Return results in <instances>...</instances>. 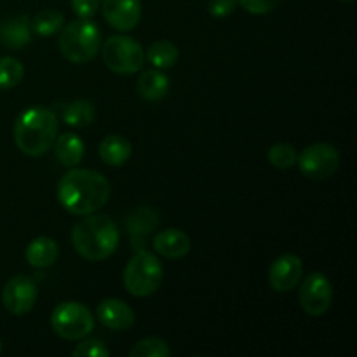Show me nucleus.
Wrapping results in <instances>:
<instances>
[{
    "instance_id": "nucleus-1",
    "label": "nucleus",
    "mask_w": 357,
    "mask_h": 357,
    "mask_svg": "<svg viewBox=\"0 0 357 357\" xmlns=\"http://www.w3.org/2000/svg\"><path fill=\"white\" fill-rule=\"evenodd\" d=\"M59 204L77 216L100 211L110 199V181L93 169H70L58 183Z\"/></svg>"
},
{
    "instance_id": "nucleus-2",
    "label": "nucleus",
    "mask_w": 357,
    "mask_h": 357,
    "mask_svg": "<svg viewBox=\"0 0 357 357\" xmlns=\"http://www.w3.org/2000/svg\"><path fill=\"white\" fill-rule=\"evenodd\" d=\"M59 122L54 112L44 107H30L14 122V142L28 157H40L51 150L58 136Z\"/></svg>"
},
{
    "instance_id": "nucleus-3",
    "label": "nucleus",
    "mask_w": 357,
    "mask_h": 357,
    "mask_svg": "<svg viewBox=\"0 0 357 357\" xmlns=\"http://www.w3.org/2000/svg\"><path fill=\"white\" fill-rule=\"evenodd\" d=\"M119 227L107 215H86L72 230V244L77 253L89 261H103L119 246Z\"/></svg>"
},
{
    "instance_id": "nucleus-4",
    "label": "nucleus",
    "mask_w": 357,
    "mask_h": 357,
    "mask_svg": "<svg viewBox=\"0 0 357 357\" xmlns=\"http://www.w3.org/2000/svg\"><path fill=\"white\" fill-rule=\"evenodd\" d=\"M101 49V31L93 21L77 20L63 26L59 51L68 61L84 65L89 63Z\"/></svg>"
},
{
    "instance_id": "nucleus-5",
    "label": "nucleus",
    "mask_w": 357,
    "mask_h": 357,
    "mask_svg": "<svg viewBox=\"0 0 357 357\" xmlns=\"http://www.w3.org/2000/svg\"><path fill=\"white\" fill-rule=\"evenodd\" d=\"M164 279L162 264L150 251L139 250L124 268V286L132 296H149Z\"/></svg>"
},
{
    "instance_id": "nucleus-6",
    "label": "nucleus",
    "mask_w": 357,
    "mask_h": 357,
    "mask_svg": "<svg viewBox=\"0 0 357 357\" xmlns=\"http://www.w3.org/2000/svg\"><path fill=\"white\" fill-rule=\"evenodd\" d=\"M51 326L63 340L79 342L94 330V317L86 305L79 302H63L52 310Z\"/></svg>"
},
{
    "instance_id": "nucleus-7",
    "label": "nucleus",
    "mask_w": 357,
    "mask_h": 357,
    "mask_svg": "<svg viewBox=\"0 0 357 357\" xmlns=\"http://www.w3.org/2000/svg\"><path fill=\"white\" fill-rule=\"evenodd\" d=\"M107 68L121 75H131L139 72L145 65V51L135 38L126 35H114L107 38L101 49Z\"/></svg>"
},
{
    "instance_id": "nucleus-8",
    "label": "nucleus",
    "mask_w": 357,
    "mask_h": 357,
    "mask_svg": "<svg viewBox=\"0 0 357 357\" xmlns=\"http://www.w3.org/2000/svg\"><path fill=\"white\" fill-rule=\"evenodd\" d=\"M296 164L310 180H326L337 173L340 166V153L330 143H314L300 153Z\"/></svg>"
},
{
    "instance_id": "nucleus-9",
    "label": "nucleus",
    "mask_w": 357,
    "mask_h": 357,
    "mask_svg": "<svg viewBox=\"0 0 357 357\" xmlns=\"http://www.w3.org/2000/svg\"><path fill=\"white\" fill-rule=\"evenodd\" d=\"M300 307L312 317H321L333 303V286L323 272H312L302 281L298 291Z\"/></svg>"
},
{
    "instance_id": "nucleus-10",
    "label": "nucleus",
    "mask_w": 357,
    "mask_h": 357,
    "mask_svg": "<svg viewBox=\"0 0 357 357\" xmlns=\"http://www.w3.org/2000/svg\"><path fill=\"white\" fill-rule=\"evenodd\" d=\"M2 302L13 316H24L37 302V284L26 275H14L3 286Z\"/></svg>"
},
{
    "instance_id": "nucleus-11",
    "label": "nucleus",
    "mask_w": 357,
    "mask_h": 357,
    "mask_svg": "<svg viewBox=\"0 0 357 357\" xmlns=\"http://www.w3.org/2000/svg\"><path fill=\"white\" fill-rule=\"evenodd\" d=\"M303 264L300 257L293 253H284L274 260L268 268V282L271 288L278 293H288L295 289L302 281Z\"/></svg>"
},
{
    "instance_id": "nucleus-12",
    "label": "nucleus",
    "mask_w": 357,
    "mask_h": 357,
    "mask_svg": "<svg viewBox=\"0 0 357 357\" xmlns=\"http://www.w3.org/2000/svg\"><path fill=\"white\" fill-rule=\"evenodd\" d=\"M101 9L107 23L119 31H131L142 20L139 0H103Z\"/></svg>"
},
{
    "instance_id": "nucleus-13",
    "label": "nucleus",
    "mask_w": 357,
    "mask_h": 357,
    "mask_svg": "<svg viewBox=\"0 0 357 357\" xmlns=\"http://www.w3.org/2000/svg\"><path fill=\"white\" fill-rule=\"evenodd\" d=\"M96 316L103 326L117 331L129 330L136 321L135 312H132L131 307L117 298L103 300V302L98 305Z\"/></svg>"
},
{
    "instance_id": "nucleus-14",
    "label": "nucleus",
    "mask_w": 357,
    "mask_h": 357,
    "mask_svg": "<svg viewBox=\"0 0 357 357\" xmlns=\"http://www.w3.org/2000/svg\"><path fill=\"white\" fill-rule=\"evenodd\" d=\"M190 237L180 229H166L153 237V250L167 260H180L190 251Z\"/></svg>"
},
{
    "instance_id": "nucleus-15",
    "label": "nucleus",
    "mask_w": 357,
    "mask_h": 357,
    "mask_svg": "<svg viewBox=\"0 0 357 357\" xmlns=\"http://www.w3.org/2000/svg\"><path fill=\"white\" fill-rule=\"evenodd\" d=\"M31 40V21L26 14L0 23V42L7 49H21Z\"/></svg>"
},
{
    "instance_id": "nucleus-16",
    "label": "nucleus",
    "mask_w": 357,
    "mask_h": 357,
    "mask_svg": "<svg viewBox=\"0 0 357 357\" xmlns=\"http://www.w3.org/2000/svg\"><path fill=\"white\" fill-rule=\"evenodd\" d=\"M157 225H159V215L152 208H146V206L136 208L128 218V230L131 236L132 248H136L138 251L143 250L145 236L155 230Z\"/></svg>"
},
{
    "instance_id": "nucleus-17",
    "label": "nucleus",
    "mask_w": 357,
    "mask_h": 357,
    "mask_svg": "<svg viewBox=\"0 0 357 357\" xmlns=\"http://www.w3.org/2000/svg\"><path fill=\"white\" fill-rule=\"evenodd\" d=\"M54 155L65 167H75L82 162L84 159V142L73 132H65V135L56 136L54 143Z\"/></svg>"
},
{
    "instance_id": "nucleus-18",
    "label": "nucleus",
    "mask_w": 357,
    "mask_h": 357,
    "mask_svg": "<svg viewBox=\"0 0 357 357\" xmlns=\"http://www.w3.org/2000/svg\"><path fill=\"white\" fill-rule=\"evenodd\" d=\"M59 248L56 244L54 239L51 237H37V239L31 241L26 246V251H24V257H26V261L35 268H47L58 260Z\"/></svg>"
},
{
    "instance_id": "nucleus-19",
    "label": "nucleus",
    "mask_w": 357,
    "mask_h": 357,
    "mask_svg": "<svg viewBox=\"0 0 357 357\" xmlns=\"http://www.w3.org/2000/svg\"><path fill=\"white\" fill-rule=\"evenodd\" d=\"M131 143H129L128 138L121 135H110L103 138V142L100 143V157L108 166H124L131 159Z\"/></svg>"
},
{
    "instance_id": "nucleus-20",
    "label": "nucleus",
    "mask_w": 357,
    "mask_h": 357,
    "mask_svg": "<svg viewBox=\"0 0 357 357\" xmlns=\"http://www.w3.org/2000/svg\"><path fill=\"white\" fill-rule=\"evenodd\" d=\"M139 96L146 101H159L169 91V79L160 70H146L136 82Z\"/></svg>"
},
{
    "instance_id": "nucleus-21",
    "label": "nucleus",
    "mask_w": 357,
    "mask_h": 357,
    "mask_svg": "<svg viewBox=\"0 0 357 357\" xmlns=\"http://www.w3.org/2000/svg\"><path fill=\"white\" fill-rule=\"evenodd\" d=\"M94 117H96L94 105L87 100L72 101L63 110V121L72 128H87L93 124Z\"/></svg>"
},
{
    "instance_id": "nucleus-22",
    "label": "nucleus",
    "mask_w": 357,
    "mask_h": 357,
    "mask_svg": "<svg viewBox=\"0 0 357 357\" xmlns=\"http://www.w3.org/2000/svg\"><path fill=\"white\" fill-rule=\"evenodd\" d=\"M178 47L169 40H157L149 47L145 59H149L150 65L155 66L157 70L173 68L178 61Z\"/></svg>"
},
{
    "instance_id": "nucleus-23",
    "label": "nucleus",
    "mask_w": 357,
    "mask_h": 357,
    "mask_svg": "<svg viewBox=\"0 0 357 357\" xmlns=\"http://www.w3.org/2000/svg\"><path fill=\"white\" fill-rule=\"evenodd\" d=\"M65 26V16L56 9H44L31 21V31L38 37H51Z\"/></svg>"
},
{
    "instance_id": "nucleus-24",
    "label": "nucleus",
    "mask_w": 357,
    "mask_h": 357,
    "mask_svg": "<svg viewBox=\"0 0 357 357\" xmlns=\"http://www.w3.org/2000/svg\"><path fill=\"white\" fill-rule=\"evenodd\" d=\"M24 68L21 61L10 56L0 58V89H13L23 80Z\"/></svg>"
},
{
    "instance_id": "nucleus-25",
    "label": "nucleus",
    "mask_w": 357,
    "mask_h": 357,
    "mask_svg": "<svg viewBox=\"0 0 357 357\" xmlns=\"http://www.w3.org/2000/svg\"><path fill=\"white\" fill-rule=\"evenodd\" d=\"M131 357H169L171 351L162 338L150 337L139 340L135 347L129 351Z\"/></svg>"
},
{
    "instance_id": "nucleus-26",
    "label": "nucleus",
    "mask_w": 357,
    "mask_h": 357,
    "mask_svg": "<svg viewBox=\"0 0 357 357\" xmlns=\"http://www.w3.org/2000/svg\"><path fill=\"white\" fill-rule=\"evenodd\" d=\"M296 159H298V153H296L295 146L289 143H278L268 150V162L278 169H289L295 166Z\"/></svg>"
},
{
    "instance_id": "nucleus-27",
    "label": "nucleus",
    "mask_w": 357,
    "mask_h": 357,
    "mask_svg": "<svg viewBox=\"0 0 357 357\" xmlns=\"http://www.w3.org/2000/svg\"><path fill=\"white\" fill-rule=\"evenodd\" d=\"M73 357H108L110 351H108L107 345L103 344L98 338H89V340H84L73 349Z\"/></svg>"
},
{
    "instance_id": "nucleus-28",
    "label": "nucleus",
    "mask_w": 357,
    "mask_h": 357,
    "mask_svg": "<svg viewBox=\"0 0 357 357\" xmlns=\"http://www.w3.org/2000/svg\"><path fill=\"white\" fill-rule=\"evenodd\" d=\"M279 0H237V6L251 14H268L278 7Z\"/></svg>"
},
{
    "instance_id": "nucleus-29",
    "label": "nucleus",
    "mask_w": 357,
    "mask_h": 357,
    "mask_svg": "<svg viewBox=\"0 0 357 357\" xmlns=\"http://www.w3.org/2000/svg\"><path fill=\"white\" fill-rule=\"evenodd\" d=\"M101 0H72V9L80 20H89L100 9Z\"/></svg>"
},
{
    "instance_id": "nucleus-30",
    "label": "nucleus",
    "mask_w": 357,
    "mask_h": 357,
    "mask_svg": "<svg viewBox=\"0 0 357 357\" xmlns=\"http://www.w3.org/2000/svg\"><path fill=\"white\" fill-rule=\"evenodd\" d=\"M237 0H209L208 10L213 17H227L236 10Z\"/></svg>"
},
{
    "instance_id": "nucleus-31",
    "label": "nucleus",
    "mask_w": 357,
    "mask_h": 357,
    "mask_svg": "<svg viewBox=\"0 0 357 357\" xmlns=\"http://www.w3.org/2000/svg\"><path fill=\"white\" fill-rule=\"evenodd\" d=\"M340 2H345V3H349V2H354V0H340Z\"/></svg>"
},
{
    "instance_id": "nucleus-32",
    "label": "nucleus",
    "mask_w": 357,
    "mask_h": 357,
    "mask_svg": "<svg viewBox=\"0 0 357 357\" xmlns=\"http://www.w3.org/2000/svg\"><path fill=\"white\" fill-rule=\"evenodd\" d=\"M0 352H2V342H0Z\"/></svg>"
}]
</instances>
